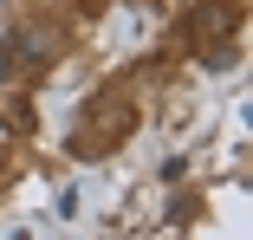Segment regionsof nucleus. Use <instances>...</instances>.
I'll list each match as a JSON object with an SVG mask.
<instances>
[{
    "mask_svg": "<svg viewBox=\"0 0 253 240\" xmlns=\"http://www.w3.org/2000/svg\"><path fill=\"white\" fill-rule=\"evenodd\" d=\"M7 78H13V45L0 39V84H7Z\"/></svg>",
    "mask_w": 253,
    "mask_h": 240,
    "instance_id": "nucleus-2",
    "label": "nucleus"
},
{
    "mask_svg": "<svg viewBox=\"0 0 253 240\" xmlns=\"http://www.w3.org/2000/svg\"><path fill=\"white\" fill-rule=\"evenodd\" d=\"M7 45H13V59H20V65H45V59H52V39H45L39 26H20Z\"/></svg>",
    "mask_w": 253,
    "mask_h": 240,
    "instance_id": "nucleus-1",
    "label": "nucleus"
}]
</instances>
